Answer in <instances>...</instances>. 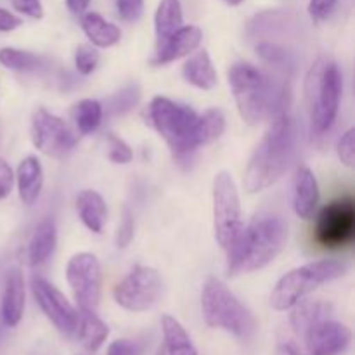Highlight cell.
I'll use <instances>...</instances> for the list:
<instances>
[{
	"instance_id": "obj_24",
	"label": "cell",
	"mask_w": 355,
	"mask_h": 355,
	"mask_svg": "<svg viewBox=\"0 0 355 355\" xmlns=\"http://www.w3.org/2000/svg\"><path fill=\"white\" fill-rule=\"evenodd\" d=\"M75 333L78 335V340L83 345V349L94 354L107 340L110 328H107L106 322L99 315H96V311H82V314L78 315V324H76Z\"/></svg>"
},
{
	"instance_id": "obj_20",
	"label": "cell",
	"mask_w": 355,
	"mask_h": 355,
	"mask_svg": "<svg viewBox=\"0 0 355 355\" xmlns=\"http://www.w3.org/2000/svg\"><path fill=\"white\" fill-rule=\"evenodd\" d=\"M182 76L187 83L200 90H211L218 83L217 69L205 49L189 54V59L182 66Z\"/></svg>"
},
{
	"instance_id": "obj_22",
	"label": "cell",
	"mask_w": 355,
	"mask_h": 355,
	"mask_svg": "<svg viewBox=\"0 0 355 355\" xmlns=\"http://www.w3.org/2000/svg\"><path fill=\"white\" fill-rule=\"evenodd\" d=\"M290 328L293 331L295 338L302 333L307 331L312 324L324 319L333 318V307L328 302L321 300H300L290 309Z\"/></svg>"
},
{
	"instance_id": "obj_9",
	"label": "cell",
	"mask_w": 355,
	"mask_h": 355,
	"mask_svg": "<svg viewBox=\"0 0 355 355\" xmlns=\"http://www.w3.org/2000/svg\"><path fill=\"white\" fill-rule=\"evenodd\" d=\"M355 238V201L343 196L326 205L315 217L314 241L324 250H340Z\"/></svg>"
},
{
	"instance_id": "obj_31",
	"label": "cell",
	"mask_w": 355,
	"mask_h": 355,
	"mask_svg": "<svg viewBox=\"0 0 355 355\" xmlns=\"http://www.w3.org/2000/svg\"><path fill=\"white\" fill-rule=\"evenodd\" d=\"M101 61V55L97 52V47L90 44H83L78 45L75 52V68L80 75L83 76H89L92 75L94 71L97 69Z\"/></svg>"
},
{
	"instance_id": "obj_5",
	"label": "cell",
	"mask_w": 355,
	"mask_h": 355,
	"mask_svg": "<svg viewBox=\"0 0 355 355\" xmlns=\"http://www.w3.org/2000/svg\"><path fill=\"white\" fill-rule=\"evenodd\" d=\"M148 121L166 142L175 162L187 163L200 148L196 142L198 113L193 107L156 96L148 106Z\"/></svg>"
},
{
	"instance_id": "obj_38",
	"label": "cell",
	"mask_w": 355,
	"mask_h": 355,
	"mask_svg": "<svg viewBox=\"0 0 355 355\" xmlns=\"http://www.w3.org/2000/svg\"><path fill=\"white\" fill-rule=\"evenodd\" d=\"M338 0H309V14L315 23L328 19Z\"/></svg>"
},
{
	"instance_id": "obj_30",
	"label": "cell",
	"mask_w": 355,
	"mask_h": 355,
	"mask_svg": "<svg viewBox=\"0 0 355 355\" xmlns=\"http://www.w3.org/2000/svg\"><path fill=\"white\" fill-rule=\"evenodd\" d=\"M257 54L260 55L263 62H267L272 68L281 69V71H286L291 66L290 55L284 51L283 47H279L277 44H272V42H260L257 45Z\"/></svg>"
},
{
	"instance_id": "obj_4",
	"label": "cell",
	"mask_w": 355,
	"mask_h": 355,
	"mask_svg": "<svg viewBox=\"0 0 355 355\" xmlns=\"http://www.w3.org/2000/svg\"><path fill=\"white\" fill-rule=\"evenodd\" d=\"M343 94V78L338 64L333 59L319 58L311 66L305 78V99L312 134L324 135L338 118Z\"/></svg>"
},
{
	"instance_id": "obj_7",
	"label": "cell",
	"mask_w": 355,
	"mask_h": 355,
	"mask_svg": "<svg viewBox=\"0 0 355 355\" xmlns=\"http://www.w3.org/2000/svg\"><path fill=\"white\" fill-rule=\"evenodd\" d=\"M347 263L342 260H315L284 274L270 293V307L277 312L290 311L295 304L322 284L345 276Z\"/></svg>"
},
{
	"instance_id": "obj_44",
	"label": "cell",
	"mask_w": 355,
	"mask_h": 355,
	"mask_svg": "<svg viewBox=\"0 0 355 355\" xmlns=\"http://www.w3.org/2000/svg\"><path fill=\"white\" fill-rule=\"evenodd\" d=\"M156 355H166V350H165V347H159L158 349V352H156Z\"/></svg>"
},
{
	"instance_id": "obj_26",
	"label": "cell",
	"mask_w": 355,
	"mask_h": 355,
	"mask_svg": "<svg viewBox=\"0 0 355 355\" xmlns=\"http://www.w3.org/2000/svg\"><path fill=\"white\" fill-rule=\"evenodd\" d=\"M180 26H184V12L180 0H162L155 14L156 42L165 40Z\"/></svg>"
},
{
	"instance_id": "obj_29",
	"label": "cell",
	"mask_w": 355,
	"mask_h": 355,
	"mask_svg": "<svg viewBox=\"0 0 355 355\" xmlns=\"http://www.w3.org/2000/svg\"><path fill=\"white\" fill-rule=\"evenodd\" d=\"M0 64L12 71H35L40 68L42 59L28 51H21L16 47L0 49Z\"/></svg>"
},
{
	"instance_id": "obj_3",
	"label": "cell",
	"mask_w": 355,
	"mask_h": 355,
	"mask_svg": "<svg viewBox=\"0 0 355 355\" xmlns=\"http://www.w3.org/2000/svg\"><path fill=\"white\" fill-rule=\"evenodd\" d=\"M227 80L239 116L252 127L267 120L281 94L290 89L288 83L274 82L266 71L243 61L229 68Z\"/></svg>"
},
{
	"instance_id": "obj_11",
	"label": "cell",
	"mask_w": 355,
	"mask_h": 355,
	"mask_svg": "<svg viewBox=\"0 0 355 355\" xmlns=\"http://www.w3.org/2000/svg\"><path fill=\"white\" fill-rule=\"evenodd\" d=\"M66 281L80 311H96L103 293V267L94 253L80 252L68 260Z\"/></svg>"
},
{
	"instance_id": "obj_12",
	"label": "cell",
	"mask_w": 355,
	"mask_h": 355,
	"mask_svg": "<svg viewBox=\"0 0 355 355\" xmlns=\"http://www.w3.org/2000/svg\"><path fill=\"white\" fill-rule=\"evenodd\" d=\"M162 295V277L153 267L137 266L114 286L113 298L128 312H146Z\"/></svg>"
},
{
	"instance_id": "obj_28",
	"label": "cell",
	"mask_w": 355,
	"mask_h": 355,
	"mask_svg": "<svg viewBox=\"0 0 355 355\" xmlns=\"http://www.w3.org/2000/svg\"><path fill=\"white\" fill-rule=\"evenodd\" d=\"M104 107L99 101L96 99H82L75 106V127L80 135L94 134L103 123Z\"/></svg>"
},
{
	"instance_id": "obj_37",
	"label": "cell",
	"mask_w": 355,
	"mask_h": 355,
	"mask_svg": "<svg viewBox=\"0 0 355 355\" xmlns=\"http://www.w3.org/2000/svg\"><path fill=\"white\" fill-rule=\"evenodd\" d=\"M142 352H144V347L139 342L120 338L114 340V342L107 347L106 355H142Z\"/></svg>"
},
{
	"instance_id": "obj_19",
	"label": "cell",
	"mask_w": 355,
	"mask_h": 355,
	"mask_svg": "<svg viewBox=\"0 0 355 355\" xmlns=\"http://www.w3.org/2000/svg\"><path fill=\"white\" fill-rule=\"evenodd\" d=\"M14 179H16L14 184L17 186L19 200L26 207H31L38 200L44 187V168H42L40 159L37 156H26L21 159Z\"/></svg>"
},
{
	"instance_id": "obj_14",
	"label": "cell",
	"mask_w": 355,
	"mask_h": 355,
	"mask_svg": "<svg viewBox=\"0 0 355 355\" xmlns=\"http://www.w3.org/2000/svg\"><path fill=\"white\" fill-rule=\"evenodd\" d=\"M31 293H33L35 302L44 312L45 318L59 329L64 336H73L78 324V312L73 307L71 302L64 297L61 290L49 283L42 276H31L30 279Z\"/></svg>"
},
{
	"instance_id": "obj_40",
	"label": "cell",
	"mask_w": 355,
	"mask_h": 355,
	"mask_svg": "<svg viewBox=\"0 0 355 355\" xmlns=\"http://www.w3.org/2000/svg\"><path fill=\"white\" fill-rule=\"evenodd\" d=\"M12 7L17 12L31 17V19H42L44 17V6L40 0H12Z\"/></svg>"
},
{
	"instance_id": "obj_10",
	"label": "cell",
	"mask_w": 355,
	"mask_h": 355,
	"mask_svg": "<svg viewBox=\"0 0 355 355\" xmlns=\"http://www.w3.org/2000/svg\"><path fill=\"white\" fill-rule=\"evenodd\" d=\"M211 196H214L215 239L225 252L239 229L243 227L241 200H239L238 186L231 173L222 170L214 177Z\"/></svg>"
},
{
	"instance_id": "obj_36",
	"label": "cell",
	"mask_w": 355,
	"mask_h": 355,
	"mask_svg": "<svg viewBox=\"0 0 355 355\" xmlns=\"http://www.w3.org/2000/svg\"><path fill=\"white\" fill-rule=\"evenodd\" d=\"M144 0H116V12L127 23H135L142 16Z\"/></svg>"
},
{
	"instance_id": "obj_18",
	"label": "cell",
	"mask_w": 355,
	"mask_h": 355,
	"mask_svg": "<svg viewBox=\"0 0 355 355\" xmlns=\"http://www.w3.org/2000/svg\"><path fill=\"white\" fill-rule=\"evenodd\" d=\"M55 246H58V229H55L54 220L45 218L40 224H37L28 239L23 253L24 263L30 267L42 266L54 255Z\"/></svg>"
},
{
	"instance_id": "obj_2",
	"label": "cell",
	"mask_w": 355,
	"mask_h": 355,
	"mask_svg": "<svg viewBox=\"0 0 355 355\" xmlns=\"http://www.w3.org/2000/svg\"><path fill=\"white\" fill-rule=\"evenodd\" d=\"M288 225L279 215L260 214L248 225L243 224L225 250L229 277L255 272L269 266L286 246Z\"/></svg>"
},
{
	"instance_id": "obj_35",
	"label": "cell",
	"mask_w": 355,
	"mask_h": 355,
	"mask_svg": "<svg viewBox=\"0 0 355 355\" xmlns=\"http://www.w3.org/2000/svg\"><path fill=\"white\" fill-rule=\"evenodd\" d=\"M336 155H338L342 165L347 168H352L355 165V130L350 128L345 134L340 137L338 144H336Z\"/></svg>"
},
{
	"instance_id": "obj_13",
	"label": "cell",
	"mask_w": 355,
	"mask_h": 355,
	"mask_svg": "<svg viewBox=\"0 0 355 355\" xmlns=\"http://www.w3.org/2000/svg\"><path fill=\"white\" fill-rule=\"evenodd\" d=\"M31 142L45 156L62 159L75 149L78 135L59 116L37 107L31 116Z\"/></svg>"
},
{
	"instance_id": "obj_21",
	"label": "cell",
	"mask_w": 355,
	"mask_h": 355,
	"mask_svg": "<svg viewBox=\"0 0 355 355\" xmlns=\"http://www.w3.org/2000/svg\"><path fill=\"white\" fill-rule=\"evenodd\" d=\"M76 211L82 224L94 234H101L107 220V207L97 191L85 189L76 196Z\"/></svg>"
},
{
	"instance_id": "obj_16",
	"label": "cell",
	"mask_w": 355,
	"mask_h": 355,
	"mask_svg": "<svg viewBox=\"0 0 355 355\" xmlns=\"http://www.w3.org/2000/svg\"><path fill=\"white\" fill-rule=\"evenodd\" d=\"M26 305V288L24 276L19 267H10L3 279L2 304H0V319L7 328H16L21 322Z\"/></svg>"
},
{
	"instance_id": "obj_34",
	"label": "cell",
	"mask_w": 355,
	"mask_h": 355,
	"mask_svg": "<svg viewBox=\"0 0 355 355\" xmlns=\"http://www.w3.org/2000/svg\"><path fill=\"white\" fill-rule=\"evenodd\" d=\"M107 158L116 165H127L134 159V151L123 139L116 137L114 134H107Z\"/></svg>"
},
{
	"instance_id": "obj_25",
	"label": "cell",
	"mask_w": 355,
	"mask_h": 355,
	"mask_svg": "<svg viewBox=\"0 0 355 355\" xmlns=\"http://www.w3.org/2000/svg\"><path fill=\"white\" fill-rule=\"evenodd\" d=\"M163 338H165L166 355H198L196 347L191 340L189 333L186 331L182 324L172 315L165 314L162 318Z\"/></svg>"
},
{
	"instance_id": "obj_43",
	"label": "cell",
	"mask_w": 355,
	"mask_h": 355,
	"mask_svg": "<svg viewBox=\"0 0 355 355\" xmlns=\"http://www.w3.org/2000/svg\"><path fill=\"white\" fill-rule=\"evenodd\" d=\"M225 2H227L229 6L234 7V6H239V3H243V2H245V0H225Z\"/></svg>"
},
{
	"instance_id": "obj_39",
	"label": "cell",
	"mask_w": 355,
	"mask_h": 355,
	"mask_svg": "<svg viewBox=\"0 0 355 355\" xmlns=\"http://www.w3.org/2000/svg\"><path fill=\"white\" fill-rule=\"evenodd\" d=\"M14 182H16V179H14L12 168H10L6 159L0 158V201L10 196L14 189Z\"/></svg>"
},
{
	"instance_id": "obj_42",
	"label": "cell",
	"mask_w": 355,
	"mask_h": 355,
	"mask_svg": "<svg viewBox=\"0 0 355 355\" xmlns=\"http://www.w3.org/2000/svg\"><path fill=\"white\" fill-rule=\"evenodd\" d=\"M66 6L73 14H83L90 6V0H66Z\"/></svg>"
},
{
	"instance_id": "obj_32",
	"label": "cell",
	"mask_w": 355,
	"mask_h": 355,
	"mask_svg": "<svg viewBox=\"0 0 355 355\" xmlns=\"http://www.w3.org/2000/svg\"><path fill=\"white\" fill-rule=\"evenodd\" d=\"M139 99H141V89H139L137 83H132V85H127L111 97L110 110L116 114H123L130 111L134 106H137Z\"/></svg>"
},
{
	"instance_id": "obj_17",
	"label": "cell",
	"mask_w": 355,
	"mask_h": 355,
	"mask_svg": "<svg viewBox=\"0 0 355 355\" xmlns=\"http://www.w3.org/2000/svg\"><path fill=\"white\" fill-rule=\"evenodd\" d=\"M319 200L321 193L314 172L309 166L298 165L293 175V210L297 217L312 220L318 211Z\"/></svg>"
},
{
	"instance_id": "obj_41",
	"label": "cell",
	"mask_w": 355,
	"mask_h": 355,
	"mask_svg": "<svg viewBox=\"0 0 355 355\" xmlns=\"http://www.w3.org/2000/svg\"><path fill=\"white\" fill-rule=\"evenodd\" d=\"M21 24H23V19H21V17H17L16 14L9 12L7 9H2V7H0V31L7 33V31H12L16 30V28H19Z\"/></svg>"
},
{
	"instance_id": "obj_15",
	"label": "cell",
	"mask_w": 355,
	"mask_h": 355,
	"mask_svg": "<svg viewBox=\"0 0 355 355\" xmlns=\"http://www.w3.org/2000/svg\"><path fill=\"white\" fill-rule=\"evenodd\" d=\"M201 40H203V31L200 28L194 26V24L180 26L179 30L173 31L165 40L156 42L155 54L149 59V62L153 66L170 64V62L186 58V55L198 51L201 45Z\"/></svg>"
},
{
	"instance_id": "obj_8",
	"label": "cell",
	"mask_w": 355,
	"mask_h": 355,
	"mask_svg": "<svg viewBox=\"0 0 355 355\" xmlns=\"http://www.w3.org/2000/svg\"><path fill=\"white\" fill-rule=\"evenodd\" d=\"M352 342L349 326L333 318L312 324L297 338L286 340L281 345L286 355H342Z\"/></svg>"
},
{
	"instance_id": "obj_6",
	"label": "cell",
	"mask_w": 355,
	"mask_h": 355,
	"mask_svg": "<svg viewBox=\"0 0 355 355\" xmlns=\"http://www.w3.org/2000/svg\"><path fill=\"white\" fill-rule=\"evenodd\" d=\"M201 312L210 328L224 329L238 338H250L257 329L252 312L218 277H208L203 284Z\"/></svg>"
},
{
	"instance_id": "obj_33",
	"label": "cell",
	"mask_w": 355,
	"mask_h": 355,
	"mask_svg": "<svg viewBox=\"0 0 355 355\" xmlns=\"http://www.w3.org/2000/svg\"><path fill=\"white\" fill-rule=\"evenodd\" d=\"M135 236V217L130 211V208L123 207L121 211V220L116 227V234H114V245L116 248L123 250L127 246H130V243L134 241Z\"/></svg>"
},
{
	"instance_id": "obj_27",
	"label": "cell",
	"mask_w": 355,
	"mask_h": 355,
	"mask_svg": "<svg viewBox=\"0 0 355 355\" xmlns=\"http://www.w3.org/2000/svg\"><path fill=\"white\" fill-rule=\"evenodd\" d=\"M225 132V116L217 107H210L203 114H198L196 121V142L198 146L211 144L222 137Z\"/></svg>"
},
{
	"instance_id": "obj_23",
	"label": "cell",
	"mask_w": 355,
	"mask_h": 355,
	"mask_svg": "<svg viewBox=\"0 0 355 355\" xmlns=\"http://www.w3.org/2000/svg\"><path fill=\"white\" fill-rule=\"evenodd\" d=\"M82 30L85 37L89 38L90 44L97 49H110L116 45L121 38L120 28L114 23L104 19L97 12H85L80 19Z\"/></svg>"
},
{
	"instance_id": "obj_1",
	"label": "cell",
	"mask_w": 355,
	"mask_h": 355,
	"mask_svg": "<svg viewBox=\"0 0 355 355\" xmlns=\"http://www.w3.org/2000/svg\"><path fill=\"white\" fill-rule=\"evenodd\" d=\"M291 96L277 101L269 114V128L250 158L245 170V189L250 194L266 191L286 173L295 156L297 127L290 111Z\"/></svg>"
}]
</instances>
